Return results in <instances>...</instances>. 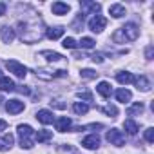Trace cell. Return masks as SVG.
Wrapping results in <instances>:
<instances>
[{
    "mask_svg": "<svg viewBox=\"0 0 154 154\" xmlns=\"http://www.w3.org/2000/svg\"><path fill=\"white\" fill-rule=\"evenodd\" d=\"M36 120H38L40 123H44V125H49V123H53L54 116H53L51 111H47V109H40V111L36 112Z\"/></svg>",
    "mask_w": 154,
    "mask_h": 154,
    "instance_id": "52a82bcc",
    "label": "cell"
},
{
    "mask_svg": "<svg viewBox=\"0 0 154 154\" xmlns=\"http://www.w3.org/2000/svg\"><path fill=\"white\" fill-rule=\"evenodd\" d=\"M93 62H96V63H102L103 62V56L102 54H93V58H91Z\"/></svg>",
    "mask_w": 154,
    "mask_h": 154,
    "instance_id": "1f68e13d",
    "label": "cell"
},
{
    "mask_svg": "<svg viewBox=\"0 0 154 154\" xmlns=\"http://www.w3.org/2000/svg\"><path fill=\"white\" fill-rule=\"evenodd\" d=\"M138 35H140V29H138L136 24H125L123 27H120V29H116V31L112 33V42H114V44L132 42V40L138 38Z\"/></svg>",
    "mask_w": 154,
    "mask_h": 154,
    "instance_id": "6da1fadb",
    "label": "cell"
},
{
    "mask_svg": "<svg viewBox=\"0 0 154 154\" xmlns=\"http://www.w3.org/2000/svg\"><path fill=\"white\" fill-rule=\"evenodd\" d=\"M82 145H84L85 149H98V147H100V138H98L96 134L85 136V138L82 140Z\"/></svg>",
    "mask_w": 154,
    "mask_h": 154,
    "instance_id": "9c48e42d",
    "label": "cell"
},
{
    "mask_svg": "<svg viewBox=\"0 0 154 154\" xmlns=\"http://www.w3.org/2000/svg\"><path fill=\"white\" fill-rule=\"evenodd\" d=\"M80 6H82V9H84V15L98 13V11H100V4H96V2H82ZM84 15H82V17H84Z\"/></svg>",
    "mask_w": 154,
    "mask_h": 154,
    "instance_id": "5bb4252c",
    "label": "cell"
},
{
    "mask_svg": "<svg viewBox=\"0 0 154 154\" xmlns=\"http://www.w3.org/2000/svg\"><path fill=\"white\" fill-rule=\"evenodd\" d=\"M51 9H53V13H54V15H58V17H60V15H67V13H69V9H71V6H69V4H63V2H54Z\"/></svg>",
    "mask_w": 154,
    "mask_h": 154,
    "instance_id": "7c38bea8",
    "label": "cell"
},
{
    "mask_svg": "<svg viewBox=\"0 0 154 154\" xmlns=\"http://www.w3.org/2000/svg\"><path fill=\"white\" fill-rule=\"evenodd\" d=\"M145 140H147L149 143L154 141V129H152V127H149V129L145 131Z\"/></svg>",
    "mask_w": 154,
    "mask_h": 154,
    "instance_id": "f546056e",
    "label": "cell"
},
{
    "mask_svg": "<svg viewBox=\"0 0 154 154\" xmlns=\"http://www.w3.org/2000/svg\"><path fill=\"white\" fill-rule=\"evenodd\" d=\"M20 93H24V94H29V93H31V91H29V89H27V87H24V85H22V89H20Z\"/></svg>",
    "mask_w": 154,
    "mask_h": 154,
    "instance_id": "d590c367",
    "label": "cell"
},
{
    "mask_svg": "<svg viewBox=\"0 0 154 154\" xmlns=\"http://www.w3.org/2000/svg\"><path fill=\"white\" fill-rule=\"evenodd\" d=\"M123 129L131 134V136H134L136 132H138V125H136V122H132V120H125V123H123Z\"/></svg>",
    "mask_w": 154,
    "mask_h": 154,
    "instance_id": "cb8c5ba5",
    "label": "cell"
},
{
    "mask_svg": "<svg viewBox=\"0 0 154 154\" xmlns=\"http://www.w3.org/2000/svg\"><path fill=\"white\" fill-rule=\"evenodd\" d=\"M8 129V122L6 120H0V131H6Z\"/></svg>",
    "mask_w": 154,
    "mask_h": 154,
    "instance_id": "836d02e7",
    "label": "cell"
},
{
    "mask_svg": "<svg viewBox=\"0 0 154 154\" xmlns=\"http://www.w3.org/2000/svg\"><path fill=\"white\" fill-rule=\"evenodd\" d=\"M105 26H107V18H103L102 15H96L89 20V29L94 33H102L105 29Z\"/></svg>",
    "mask_w": 154,
    "mask_h": 154,
    "instance_id": "5b68a950",
    "label": "cell"
},
{
    "mask_svg": "<svg viewBox=\"0 0 154 154\" xmlns=\"http://www.w3.org/2000/svg\"><path fill=\"white\" fill-rule=\"evenodd\" d=\"M94 44H96V42H94L93 38H89V36H84V38L78 42V45H80V47H84V49H93V47H94Z\"/></svg>",
    "mask_w": 154,
    "mask_h": 154,
    "instance_id": "484cf974",
    "label": "cell"
},
{
    "mask_svg": "<svg viewBox=\"0 0 154 154\" xmlns=\"http://www.w3.org/2000/svg\"><path fill=\"white\" fill-rule=\"evenodd\" d=\"M107 141H109L111 145H118V147H122V145L125 143V136H123L122 131H118V129H111V131H107Z\"/></svg>",
    "mask_w": 154,
    "mask_h": 154,
    "instance_id": "277c9868",
    "label": "cell"
},
{
    "mask_svg": "<svg viewBox=\"0 0 154 154\" xmlns=\"http://www.w3.org/2000/svg\"><path fill=\"white\" fill-rule=\"evenodd\" d=\"M62 45L65 47V49H74L76 45H78V44H76V40L74 38H71V36H67V38H63V42H62Z\"/></svg>",
    "mask_w": 154,
    "mask_h": 154,
    "instance_id": "83f0119b",
    "label": "cell"
},
{
    "mask_svg": "<svg viewBox=\"0 0 154 154\" xmlns=\"http://www.w3.org/2000/svg\"><path fill=\"white\" fill-rule=\"evenodd\" d=\"M13 141H15V136L11 132L4 134L2 138H0V150H9L11 145H13Z\"/></svg>",
    "mask_w": 154,
    "mask_h": 154,
    "instance_id": "8fae6325",
    "label": "cell"
},
{
    "mask_svg": "<svg viewBox=\"0 0 154 154\" xmlns=\"http://www.w3.org/2000/svg\"><path fill=\"white\" fill-rule=\"evenodd\" d=\"M17 87H15V82L9 78V76H2L0 78V91H4V93H11V91H15Z\"/></svg>",
    "mask_w": 154,
    "mask_h": 154,
    "instance_id": "30bf717a",
    "label": "cell"
},
{
    "mask_svg": "<svg viewBox=\"0 0 154 154\" xmlns=\"http://www.w3.org/2000/svg\"><path fill=\"white\" fill-rule=\"evenodd\" d=\"M18 136H20V145L22 149H31L35 145V131L29 125H18Z\"/></svg>",
    "mask_w": 154,
    "mask_h": 154,
    "instance_id": "7a4b0ae2",
    "label": "cell"
},
{
    "mask_svg": "<svg viewBox=\"0 0 154 154\" xmlns=\"http://www.w3.org/2000/svg\"><path fill=\"white\" fill-rule=\"evenodd\" d=\"M145 56H147V60H152V47H150V45L147 47V51H145Z\"/></svg>",
    "mask_w": 154,
    "mask_h": 154,
    "instance_id": "d6a6232c",
    "label": "cell"
},
{
    "mask_svg": "<svg viewBox=\"0 0 154 154\" xmlns=\"http://www.w3.org/2000/svg\"><path fill=\"white\" fill-rule=\"evenodd\" d=\"M6 67L9 69V72H13L15 76H18V78H26V74H27V67L22 65V63L17 62V60H8Z\"/></svg>",
    "mask_w": 154,
    "mask_h": 154,
    "instance_id": "3957f363",
    "label": "cell"
},
{
    "mask_svg": "<svg viewBox=\"0 0 154 154\" xmlns=\"http://www.w3.org/2000/svg\"><path fill=\"white\" fill-rule=\"evenodd\" d=\"M0 78H2V71H0Z\"/></svg>",
    "mask_w": 154,
    "mask_h": 154,
    "instance_id": "8d00e7d4",
    "label": "cell"
},
{
    "mask_svg": "<svg viewBox=\"0 0 154 154\" xmlns=\"http://www.w3.org/2000/svg\"><path fill=\"white\" fill-rule=\"evenodd\" d=\"M78 98H84V100H87V102H93V94L91 93H78Z\"/></svg>",
    "mask_w": 154,
    "mask_h": 154,
    "instance_id": "4dcf8cb0",
    "label": "cell"
},
{
    "mask_svg": "<svg viewBox=\"0 0 154 154\" xmlns=\"http://www.w3.org/2000/svg\"><path fill=\"white\" fill-rule=\"evenodd\" d=\"M102 111H103L105 114H109V116H112V118H116V116H118V109H116L114 105H105V107H103Z\"/></svg>",
    "mask_w": 154,
    "mask_h": 154,
    "instance_id": "f1b7e54d",
    "label": "cell"
},
{
    "mask_svg": "<svg viewBox=\"0 0 154 154\" xmlns=\"http://www.w3.org/2000/svg\"><path fill=\"white\" fill-rule=\"evenodd\" d=\"M72 111L76 112V114H87V111H89V105L87 103H82V102H74L72 103Z\"/></svg>",
    "mask_w": 154,
    "mask_h": 154,
    "instance_id": "7402d4cb",
    "label": "cell"
},
{
    "mask_svg": "<svg viewBox=\"0 0 154 154\" xmlns=\"http://www.w3.org/2000/svg\"><path fill=\"white\" fill-rule=\"evenodd\" d=\"M56 131H60V132H65V131H69L71 129V118H67V116H62V118H58L56 120Z\"/></svg>",
    "mask_w": 154,
    "mask_h": 154,
    "instance_id": "4fadbf2b",
    "label": "cell"
},
{
    "mask_svg": "<svg viewBox=\"0 0 154 154\" xmlns=\"http://www.w3.org/2000/svg\"><path fill=\"white\" fill-rule=\"evenodd\" d=\"M131 98H132V93H131L129 89H118V91H116V100H118V102L127 103V102H131Z\"/></svg>",
    "mask_w": 154,
    "mask_h": 154,
    "instance_id": "9a60e30c",
    "label": "cell"
},
{
    "mask_svg": "<svg viewBox=\"0 0 154 154\" xmlns=\"http://www.w3.org/2000/svg\"><path fill=\"white\" fill-rule=\"evenodd\" d=\"M53 138V132L51 131H47V129H42V131H38V132H35V140H38V141H49Z\"/></svg>",
    "mask_w": 154,
    "mask_h": 154,
    "instance_id": "ffe728a7",
    "label": "cell"
},
{
    "mask_svg": "<svg viewBox=\"0 0 154 154\" xmlns=\"http://www.w3.org/2000/svg\"><path fill=\"white\" fill-rule=\"evenodd\" d=\"M6 111L9 114H18V112L24 111V102H20V100H9L6 103Z\"/></svg>",
    "mask_w": 154,
    "mask_h": 154,
    "instance_id": "8992f818",
    "label": "cell"
},
{
    "mask_svg": "<svg viewBox=\"0 0 154 154\" xmlns=\"http://www.w3.org/2000/svg\"><path fill=\"white\" fill-rule=\"evenodd\" d=\"M2 15H6V4L0 2V17H2Z\"/></svg>",
    "mask_w": 154,
    "mask_h": 154,
    "instance_id": "e575fe53",
    "label": "cell"
},
{
    "mask_svg": "<svg viewBox=\"0 0 154 154\" xmlns=\"http://www.w3.org/2000/svg\"><path fill=\"white\" fill-rule=\"evenodd\" d=\"M134 84H136L138 89H141V91H149V89H150V82L147 80V76H140V78H134Z\"/></svg>",
    "mask_w": 154,
    "mask_h": 154,
    "instance_id": "44dd1931",
    "label": "cell"
},
{
    "mask_svg": "<svg viewBox=\"0 0 154 154\" xmlns=\"http://www.w3.org/2000/svg\"><path fill=\"white\" fill-rule=\"evenodd\" d=\"M96 91H98L103 98H109V96H111V93H112V89H111V84H109V82H100V84H98V87H96Z\"/></svg>",
    "mask_w": 154,
    "mask_h": 154,
    "instance_id": "2e32d148",
    "label": "cell"
},
{
    "mask_svg": "<svg viewBox=\"0 0 154 154\" xmlns=\"http://www.w3.org/2000/svg\"><path fill=\"white\" fill-rule=\"evenodd\" d=\"M141 112H143V103H141V102H138V103H134V105H131V107L127 109V114H129V116L141 114Z\"/></svg>",
    "mask_w": 154,
    "mask_h": 154,
    "instance_id": "d4e9b609",
    "label": "cell"
},
{
    "mask_svg": "<svg viewBox=\"0 0 154 154\" xmlns=\"http://www.w3.org/2000/svg\"><path fill=\"white\" fill-rule=\"evenodd\" d=\"M42 56H47L49 62H62L63 56L60 53H54V51H42Z\"/></svg>",
    "mask_w": 154,
    "mask_h": 154,
    "instance_id": "603a6c76",
    "label": "cell"
},
{
    "mask_svg": "<svg viewBox=\"0 0 154 154\" xmlns=\"http://www.w3.org/2000/svg\"><path fill=\"white\" fill-rule=\"evenodd\" d=\"M109 13H111L114 18H122V17L125 15V8H123L122 4H112V6L109 8Z\"/></svg>",
    "mask_w": 154,
    "mask_h": 154,
    "instance_id": "e0dca14e",
    "label": "cell"
},
{
    "mask_svg": "<svg viewBox=\"0 0 154 154\" xmlns=\"http://www.w3.org/2000/svg\"><path fill=\"white\" fill-rule=\"evenodd\" d=\"M0 38H2L4 44H11L15 40V29L9 27V26H4L2 29H0Z\"/></svg>",
    "mask_w": 154,
    "mask_h": 154,
    "instance_id": "ba28073f",
    "label": "cell"
},
{
    "mask_svg": "<svg viewBox=\"0 0 154 154\" xmlns=\"http://www.w3.org/2000/svg\"><path fill=\"white\" fill-rule=\"evenodd\" d=\"M116 80H118L120 84H132V82H134V76H132V72L123 71V72H118V74H116Z\"/></svg>",
    "mask_w": 154,
    "mask_h": 154,
    "instance_id": "d6986e66",
    "label": "cell"
},
{
    "mask_svg": "<svg viewBox=\"0 0 154 154\" xmlns=\"http://www.w3.org/2000/svg\"><path fill=\"white\" fill-rule=\"evenodd\" d=\"M96 71H93V69H82L80 71V76H82V78L84 80H93V78H96Z\"/></svg>",
    "mask_w": 154,
    "mask_h": 154,
    "instance_id": "4316f807",
    "label": "cell"
},
{
    "mask_svg": "<svg viewBox=\"0 0 154 154\" xmlns=\"http://www.w3.org/2000/svg\"><path fill=\"white\" fill-rule=\"evenodd\" d=\"M63 31H65V29L60 27V26H58V27H49V29H47V38H49V40H58V38L63 35Z\"/></svg>",
    "mask_w": 154,
    "mask_h": 154,
    "instance_id": "ac0fdd59",
    "label": "cell"
}]
</instances>
